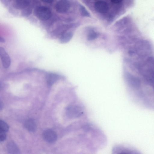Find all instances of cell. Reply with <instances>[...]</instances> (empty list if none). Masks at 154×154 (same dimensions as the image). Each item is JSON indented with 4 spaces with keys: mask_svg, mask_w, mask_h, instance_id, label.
Returning a JSON list of instances; mask_svg holds the SVG:
<instances>
[{
    "mask_svg": "<svg viewBox=\"0 0 154 154\" xmlns=\"http://www.w3.org/2000/svg\"><path fill=\"white\" fill-rule=\"evenodd\" d=\"M34 13L38 19L43 21L48 20L51 15L50 9L48 8L43 6H38L36 7Z\"/></svg>",
    "mask_w": 154,
    "mask_h": 154,
    "instance_id": "obj_1",
    "label": "cell"
},
{
    "mask_svg": "<svg viewBox=\"0 0 154 154\" xmlns=\"http://www.w3.org/2000/svg\"><path fill=\"white\" fill-rule=\"evenodd\" d=\"M66 112L67 116L71 118L78 117L83 114L82 110L80 107L74 105L68 106L66 109Z\"/></svg>",
    "mask_w": 154,
    "mask_h": 154,
    "instance_id": "obj_2",
    "label": "cell"
},
{
    "mask_svg": "<svg viewBox=\"0 0 154 154\" xmlns=\"http://www.w3.org/2000/svg\"><path fill=\"white\" fill-rule=\"evenodd\" d=\"M70 4L67 0H61L58 1L55 5V9L59 13H64L68 11L70 8Z\"/></svg>",
    "mask_w": 154,
    "mask_h": 154,
    "instance_id": "obj_3",
    "label": "cell"
},
{
    "mask_svg": "<svg viewBox=\"0 0 154 154\" xmlns=\"http://www.w3.org/2000/svg\"><path fill=\"white\" fill-rule=\"evenodd\" d=\"M0 57L3 66L8 68L11 64V59L5 49L1 47H0Z\"/></svg>",
    "mask_w": 154,
    "mask_h": 154,
    "instance_id": "obj_4",
    "label": "cell"
},
{
    "mask_svg": "<svg viewBox=\"0 0 154 154\" xmlns=\"http://www.w3.org/2000/svg\"><path fill=\"white\" fill-rule=\"evenodd\" d=\"M108 3L105 1H98L96 2L94 8L97 11L101 13H106L109 9Z\"/></svg>",
    "mask_w": 154,
    "mask_h": 154,
    "instance_id": "obj_5",
    "label": "cell"
},
{
    "mask_svg": "<svg viewBox=\"0 0 154 154\" xmlns=\"http://www.w3.org/2000/svg\"><path fill=\"white\" fill-rule=\"evenodd\" d=\"M44 140L48 143L55 142L57 139V134L54 131L48 129L44 131L43 134Z\"/></svg>",
    "mask_w": 154,
    "mask_h": 154,
    "instance_id": "obj_6",
    "label": "cell"
},
{
    "mask_svg": "<svg viewBox=\"0 0 154 154\" xmlns=\"http://www.w3.org/2000/svg\"><path fill=\"white\" fill-rule=\"evenodd\" d=\"M30 1L27 0H17L13 3L14 7L18 10H23L29 6Z\"/></svg>",
    "mask_w": 154,
    "mask_h": 154,
    "instance_id": "obj_7",
    "label": "cell"
},
{
    "mask_svg": "<svg viewBox=\"0 0 154 154\" xmlns=\"http://www.w3.org/2000/svg\"><path fill=\"white\" fill-rule=\"evenodd\" d=\"M7 149L10 154H19L20 151L17 144L13 141H10L7 144Z\"/></svg>",
    "mask_w": 154,
    "mask_h": 154,
    "instance_id": "obj_8",
    "label": "cell"
},
{
    "mask_svg": "<svg viewBox=\"0 0 154 154\" xmlns=\"http://www.w3.org/2000/svg\"><path fill=\"white\" fill-rule=\"evenodd\" d=\"M24 126L26 129L29 131L34 132L36 130V123L35 121L32 119L27 120L25 123Z\"/></svg>",
    "mask_w": 154,
    "mask_h": 154,
    "instance_id": "obj_9",
    "label": "cell"
},
{
    "mask_svg": "<svg viewBox=\"0 0 154 154\" xmlns=\"http://www.w3.org/2000/svg\"><path fill=\"white\" fill-rule=\"evenodd\" d=\"M46 79L48 85H51L58 79L59 76L56 74L49 73L47 75Z\"/></svg>",
    "mask_w": 154,
    "mask_h": 154,
    "instance_id": "obj_10",
    "label": "cell"
},
{
    "mask_svg": "<svg viewBox=\"0 0 154 154\" xmlns=\"http://www.w3.org/2000/svg\"><path fill=\"white\" fill-rule=\"evenodd\" d=\"M73 33L69 31L64 32L62 34L60 38V40L62 43H66L69 41L72 38Z\"/></svg>",
    "mask_w": 154,
    "mask_h": 154,
    "instance_id": "obj_11",
    "label": "cell"
},
{
    "mask_svg": "<svg viewBox=\"0 0 154 154\" xmlns=\"http://www.w3.org/2000/svg\"><path fill=\"white\" fill-rule=\"evenodd\" d=\"M9 128L8 125L4 121L0 119V130L6 132L8 131Z\"/></svg>",
    "mask_w": 154,
    "mask_h": 154,
    "instance_id": "obj_12",
    "label": "cell"
},
{
    "mask_svg": "<svg viewBox=\"0 0 154 154\" xmlns=\"http://www.w3.org/2000/svg\"><path fill=\"white\" fill-rule=\"evenodd\" d=\"M98 34L93 30L91 31L87 36V40L89 41L93 40L96 38L98 36Z\"/></svg>",
    "mask_w": 154,
    "mask_h": 154,
    "instance_id": "obj_13",
    "label": "cell"
},
{
    "mask_svg": "<svg viewBox=\"0 0 154 154\" xmlns=\"http://www.w3.org/2000/svg\"><path fill=\"white\" fill-rule=\"evenodd\" d=\"M32 9L30 6L22 10L21 14L23 16H27L31 14Z\"/></svg>",
    "mask_w": 154,
    "mask_h": 154,
    "instance_id": "obj_14",
    "label": "cell"
},
{
    "mask_svg": "<svg viewBox=\"0 0 154 154\" xmlns=\"http://www.w3.org/2000/svg\"><path fill=\"white\" fill-rule=\"evenodd\" d=\"M80 10L81 14L84 16L89 17V13L86 9L82 5H80Z\"/></svg>",
    "mask_w": 154,
    "mask_h": 154,
    "instance_id": "obj_15",
    "label": "cell"
},
{
    "mask_svg": "<svg viewBox=\"0 0 154 154\" xmlns=\"http://www.w3.org/2000/svg\"><path fill=\"white\" fill-rule=\"evenodd\" d=\"M7 137L6 132L0 130V142L5 140Z\"/></svg>",
    "mask_w": 154,
    "mask_h": 154,
    "instance_id": "obj_16",
    "label": "cell"
},
{
    "mask_svg": "<svg viewBox=\"0 0 154 154\" xmlns=\"http://www.w3.org/2000/svg\"><path fill=\"white\" fill-rule=\"evenodd\" d=\"M5 42V40L3 38L0 36V42L4 43Z\"/></svg>",
    "mask_w": 154,
    "mask_h": 154,
    "instance_id": "obj_17",
    "label": "cell"
},
{
    "mask_svg": "<svg viewBox=\"0 0 154 154\" xmlns=\"http://www.w3.org/2000/svg\"><path fill=\"white\" fill-rule=\"evenodd\" d=\"M3 106V104L2 102L0 100V110L2 109Z\"/></svg>",
    "mask_w": 154,
    "mask_h": 154,
    "instance_id": "obj_18",
    "label": "cell"
},
{
    "mask_svg": "<svg viewBox=\"0 0 154 154\" xmlns=\"http://www.w3.org/2000/svg\"><path fill=\"white\" fill-rule=\"evenodd\" d=\"M119 154H127L126 153H125V152H122Z\"/></svg>",
    "mask_w": 154,
    "mask_h": 154,
    "instance_id": "obj_19",
    "label": "cell"
}]
</instances>
